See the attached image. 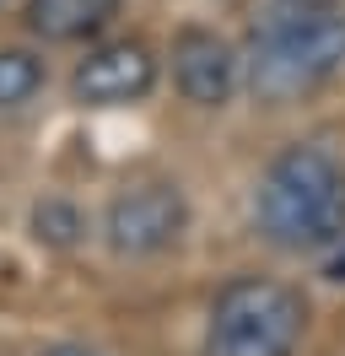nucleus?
<instances>
[{
    "label": "nucleus",
    "mask_w": 345,
    "mask_h": 356,
    "mask_svg": "<svg viewBox=\"0 0 345 356\" xmlns=\"http://www.w3.org/2000/svg\"><path fill=\"white\" fill-rule=\"evenodd\" d=\"M248 87L259 103H291L345 65V11H291L248 38Z\"/></svg>",
    "instance_id": "nucleus-2"
},
{
    "label": "nucleus",
    "mask_w": 345,
    "mask_h": 356,
    "mask_svg": "<svg viewBox=\"0 0 345 356\" xmlns=\"http://www.w3.org/2000/svg\"><path fill=\"white\" fill-rule=\"evenodd\" d=\"M49 356H97V351H86V346H54Z\"/></svg>",
    "instance_id": "nucleus-11"
},
{
    "label": "nucleus",
    "mask_w": 345,
    "mask_h": 356,
    "mask_svg": "<svg viewBox=\"0 0 345 356\" xmlns=\"http://www.w3.org/2000/svg\"><path fill=\"white\" fill-rule=\"evenodd\" d=\"M157 87V54H151L141 38H119V44L92 49L76 76H70V92L86 108H119V103H141L146 92Z\"/></svg>",
    "instance_id": "nucleus-5"
},
{
    "label": "nucleus",
    "mask_w": 345,
    "mask_h": 356,
    "mask_svg": "<svg viewBox=\"0 0 345 356\" xmlns=\"http://www.w3.org/2000/svg\"><path fill=\"white\" fill-rule=\"evenodd\" d=\"M329 281H345V259H335V265H329Z\"/></svg>",
    "instance_id": "nucleus-12"
},
{
    "label": "nucleus",
    "mask_w": 345,
    "mask_h": 356,
    "mask_svg": "<svg viewBox=\"0 0 345 356\" xmlns=\"http://www.w3.org/2000/svg\"><path fill=\"white\" fill-rule=\"evenodd\" d=\"M286 11H335L340 0H280Z\"/></svg>",
    "instance_id": "nucleus-10"
},
{
    "label": "nucleus",
    "mask_w": 345,
    "mask_h": 356,
    "mask_svg": "<svg viewBox=\"0 0 345 356\" xmlns=\"http://www.w3.org/2000/svg\"><path fill=\"white\" fill-rule=\"evenodd\" d=\"M237 70H243L237 49L227 44L221 33H211V27H184V33L172 38V81H178V92H184L189 103H200V108H221V103L232 97Z\"/></svg>",
    "instance_id": "nucleus-6"
},
{
    "label": "nucleus",
    "mask_w": 345,
    "mask_h": 356,
    "mask_svg": "<svg viewBox=\"0 0 345 356\" xmlns=\"http://www.w3.org/2000/svg\"><path fill=\"white\" fill-rule=\"evenodd\" d=\"M33 227H38L43 243L70 248V243H76V232H81V216H76V205H65V200H43L38 211H33Z\"/></svg>",
    "instance_id": "nucleus-9"
},
{
    "label": "nucleus",
    "mask_w": 345,
    "mask_h": 356,
    "mask_svg": "<svg viewBox=\"0 0 345 356\" xmlns=\"http://www.w3.org/2000/svg\"><path fill=\"white\" fill-rule=\"evenodd\" d=\"M189 227V200L178 184H135L125 195H113L103 216V238L113 254L125 259H146V254H162L184 238Z\"/></svg>",
    "instance_id": "nucleus-4"
},
{
    "label": "nucleus",
    "mask_w": 345,
    "mask_h": 356,
    "mask_svg": "<svg viewBox=\"0 0 345 356\" xmlns=\"http://www.w3.org/2000/svg\"><path fill=\"white\" fill-rule=\"evenodd\" d=\"M43 87V60L33 49H0V108L33 103Z\"/></svg>",
    "instance_id": "nucleus-8"
},
{
    "label": "nucleus",
    "mask_w": 345,
    "mask_h": 356,
    "mask_svg": "<svg viewBox=\"0 0 345 356\" xmlns=\"http://www.w3.org/2000/svg\"><path fill=\"white\" fill-rule=\"evenodd\" d=\"M307 330V302L275 275H237L216 291L205 356H291Z\"/></svg>",
    "instance_id": "nucleus-3"
},
{
    "label": "nucleus",
    "mask_w": 345,
    "mask_h": 356,
    "mask_svg": "<svg viewBox=\"0 0 345 356\" xmlns=\"http://www.w3.org/2000/svg\"><path fill=\"white\" fill-rule=\"evenodd\" d=\"M254 222L286 254L345 243V162L329 146H286L259 178Z\"/></svg>",
    "instance_id": "nucleus-1"
},
{
    "label": "nucleus",
    "mask_w": 345,
    "mask_h": 356,
    "mask_svg": "<svg viewBox=\"0 0 345 356\" xmlns=\"http://www.w3.org/2000/svg\"><path fill=\"white\" fill-rule=\"evenodd\" d=\"M119 17V0H27V27L43 44H81Z\"/></svg>",
    "instance_id": "nucleus-7"
}]
</instances>
